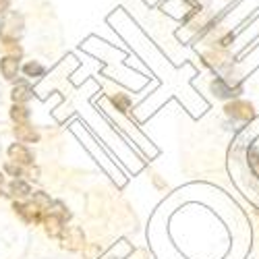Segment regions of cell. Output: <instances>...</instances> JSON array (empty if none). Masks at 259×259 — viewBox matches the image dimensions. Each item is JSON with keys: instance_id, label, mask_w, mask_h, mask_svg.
<instances>
[{"instance_id": "6da1fadb", "label": "cell", "mask_w": 259, "mask_h": 259, "mask_svg": "<svg viewBox=\"0 0 259 259\" xmlns=\"http://www.w3.org/2000/svg\"><path fill=\"white\" fill-rule=\"evenodd\" d=\"M23 17L15 11H9L3 21H0V39L3 41H19L21 33H23Z\"/></svg>"}, {"instance_id": "7a4b0ae2", "label": "cell", "mask_w": 259, "mask_h": 259, "mask_svg": "<svg viewBox=\"0 0 259 259\" xmlns=\"http://www.w3.org/2000/svg\"><path fill=\"white\" fill-rule=\"evenodd\" d=\"M13 209L25 224H33L35 226V224H39L41 220H44V209L37 207L33 201H15Z\"/></svg>"}, {"instance_id": "3957f363", "label": "cell", "mask_w": 259, "mask_h": 259, "mask_svg": "<svg viewBox=\"0 0 259 259\" xmlns=\"http://www.w3.org/2000/svg\"><path fill=\"white\" fill-rule=\"evenodd\" d=\"M60 247L67 251H79L85 247V234L79 226H64L60 234Z\"/></svg>"}, {"instance_id": "277c9868", "label": "cell", "mask_w": 259, "mask_h": 259, "mask_svg": "<svg viewBox=\"0 0 259 259\" xmlns=\"http://www.w3.org/2000/svg\"><path fill=\"white\" fill-rule=\"evenodd\" d=\"M226 114L232 116V118H239V120H253L255 118V110L249 102H243V100H234L230 104H226Z\"/></svg>"}, {"instance_id": "5b68a950", "label": "cell", "mask_w": 259, "mask_h": 259, "mask_svg": "<svg viewBox=\"0 0 259 259\" xmlns=\"http://www.w3.org/2000/svg\"><path fill=\"white\" fill-rule=\"evenodd\" d=\"M9 158H11V162H15L19 166H31L33 160H35L33 152L23 143H13L9 147Z\"/></svg>"}, {"instance_id": "8992f818", "label": "cell", "mask_w": 259, "mask_h": 259, "mask_svg": "<svg viewBox=\"0 0 259 259\" xmlns=\"http://www.w3.org/2000/svg\"><path fill=\"white\" fill-rule=\"evenodd\" d=\"M41 224H44V230H46V234L50 236V239H60V234L64 230V220L60 218V215L48 211L44 215V220H41Z\"/></svg>"}, {"instance_id": "52a82bcc", "label": "cell", "mask_w": 259, "mask_h": 259, "mask_svg": "<svg viewBox=\"0 0 259 259\" xmlns=\"http://www.w3.org/2000/svg\"><path fill=\"white\" fill-rule=\"evenodd\" d=\"M211 92L218 98H222V100H230V98H236L241 94V88H230V85L226 83V79L215 77L211 81Z\"/></svg>"}, {"instance_id": "ba28073f", "label": "cell", "mask_w": 259, "mask_h": 259, "mask_svg": "<svg viewBox=\"0 0 259 259\" xmlns=\"http://www.w3.org/2000/svg\"><path fill=\"white\" fill-rule=\"evenodd\" d=\"M13 133H15L19 143H37L39 141V133L35 131L29 122L27 124H15Z\"/></svg>"}, {"instance_id": "9c48e42d", "label": "cell", "mask_w": 259, "mask_h": 259, "mask_svg": "<svg viewBox=\"0 0 259 259\" xmlns=\"http://www.w3.org/2000/svg\"><path fill=\"white\" fill-rule=\"evenodd\" d=\"M0 73L7 81H15V77L19 75V58L15 56H3L0 58Z\"/></svg>"}, {"instance_id": "30bf717a", "label": "cell", "mask_w": 259, "mask_h": 259, "mask_svg": "<svg viewBox=\"0 0 259 259\" xmlns=\"http://www.w3.org/2000/svg\"><path fill=\"white\" fill-rule=\"evenodd\" d=\"M11 98H13V104H25V102H29L31 98H33V88L29 83H17L15 88H13V92H11Z\"/></svg>"}, {"instance_id": "8fae6325", "label": "cell", "mask_w": 259, "mask_h": 259, "mask_svg": "<svg viewBox=\"0 0 259 259\" xmlns=\"http://www.w3.org/2000/svg\"><path fill=\"white\" fill-rule=\"evenodd\" d=\"M11 118L15 124H27L29 122V108L25 104H13L11 106Z\"/></svg>"}, {"instance_id": "7c38bea8", "label": "cell", "mask_w": 259, "mask_h": 259, "mask_svg": "<svg viewBox=\"0 0 259 259\" xmlns=\"http://www.w3.org/2000/svg\"><path fill=\"white\" fill-rule=\"evenodd\" d=\"M9 193H11L13 197L21 199V197L31 195V187H29L25 181H21V179H13V183L9 185Z\"/></svg>"}, {"instance_id": "4fadbf2b", "label": "cell", "mask_w": 259, "mask_h": 259, "mask_svg": "<svg viewBox=\"0 0 259 259\" xmlns=\"http://www.w3.org/2000/svg\"><path fill=\"white\" fill-rule=\"evenodd\" d=\"M23 73H25V77H29V79H39V77H44L46 67H44V64H39L37 60H31V62H27L25 67H23Z\"/></svg>"}, {"instance_id": "5bb4252c", "label": "cell", "mask_w": 259, "mask_h": 259, "mask_svg": "<svg viewBox=\"0 0 259 259\" xmlns=\"http://www.w3.org/2000/svg\"><path fill=\"white\" fill-rule=\"evenodd\" d=\"M110 102L116 106V110H120L122 114L128 112V108H131V98L124 96V94H116V96H110Z\"/></svg>"}, {"instance_id": "9a60e30c", "label": "cell", "mask_w": 259, "mask_h": 259, "mask_svg": "<svg viewBox=\"0 0 259 259\" xmlns=\"http://www.w3.org/2000/svg\"><path fill=\"white\" fill-rule=\"evenodd\" d=\"M31 201H33L37 207H41V209H50V205H52L50 195H48V193H44V191H35Z\"/></svg>"}, {"instance_id": "2e32d148", "label": "cell", "mask_w": 259, "mask_h": 259, "mask_svg": "<svg viewBox=\"0 0 259 259\" xmlns=\"http://www.w3.org/2000/svg\"><path fill=\"white\" fill-rule=\"evenodd\" d=\"M247 162H249L251 172L259 179V152H257L255 147H249V152H247Z\"/></svg>"}, {"instance_id": "e0dca14e", "label": "cell", "mask_w": 259, "mask_h": 259, "mask_svg": "<svg viewBox=\"0 0 259 259\" xmlns=\"http://www.w3.org/2000/svg\"><path fill=\"white\" fill-rule=\"evenodd\" d=\"M5 172H7L9 177H13V179H19V177L25 175L23 166H19V164H15V162H7V164H5Z\"/></svg>"}, {"instance_id": "ac0fdd59", "label": "cell", "mask_w": 259, "mask_h": 259, "mask_svg": "<svg viewBox=\"0 0 259 259\" xmlns=\"http://www.w3.org/2000/svg\"><path fill=\"white\" fill-rule=\"evenodd\" d=\"M50 211H52V213H56V215H60V218H62L64 222H67V220L71 218V211H69L67 207H64L60 201H52V205H50Z\"/></svg>"}, {"instance_id": "d6986e66", "label": "cell", "mask_w": 259, "mask_h": 259, "mask_svg": "<svg viewBox=\"0 0 259 259\" xmlns=\"http://www.w3.org/2000/svg\"><path fill=\"white\" fill-rule=\"evenodd\" d=\"M3 46H5L7 52H11V54H7V56H15V58H19L21 54H23V50H21V46L17 44V41H3Z\"/></svg>"}, {"instance_id": "ffe728a7", "label": "cell", "mask_w": 259, "mask_h": 259, "mask_svg": "<svg viewBox=\"0 0 259 259\" xmlns=\"http://www.w3.org/2000/svg\"><path fill=\"white\" fill-rule=\"evenodd\" d=\"M9 7H11V0H0V17H5L9 13Z\"/></svg>"}, {"instance_id": "44dd1931", "label": "cell", "mask_w": 259, "mask_h": 259, "mask_svg": "<svg viewBox=\"0 0 259 259\" xmlns=\"http://www.w3.org/2000/svg\"><path fill=\"white\" fill-rule=\"evenodd\" d=\"M27 175H29L33 181H37V179H39V168H35V166H33V168H29V170H27Z\"/></svg>"}, {"instance_id": "7402d4cb", "label": "cell", "mask_w": 259, "mask_h": 259, "mask_svg": "<svg viewBox=\"0 0 259 259\" xmlns=\"http://www.w3.org/2000/svg\"><path fill=\"white\" fill-rule=\"evenodd\" d=\"M96 253H100V247H92V249L88 251V255H90V257H94Z\"/></svg>"}, {"instance_id": "603a6c76", "label": "cell", "mask_w": 259, "mask_h": 259, "mask_svg": "<svg viewBox=\"0 0 259 259\" xmlns=\"http://www.w3.org/2000/svg\"><path fill=\"white\" fill-rule=\"evenodd\" d=\"M3 181H5V177H3V172H0V185H3Z\"/></svg>"}, {"instance_id": "cb8c5ba5", "label": "cell", "mask_w": 259, "mask_h": 259, "mask_svg": "<svg viewBox=\"0 0 259 259\" xmlns=\"http://www.w3.org/2000/svg\"><path fill=\"white\" fill-rule=\"evenodd\" d=\"M0 197H3V189H0Z\"/></svg>"}]
</instances>
